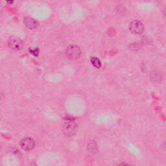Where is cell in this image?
Masks as SVG:
<instances>
[{
    "mask_svg": "<svg viewBox=\"0 0 166 166\" xmlns=\"http://www.w3.org/2000/svg\"><path fill=\"white\" fill-rule=\"evenodd\" d=\"M20 145L23 150L29 151H31L32 149H33V148L34 147L35 143L33 138H23L21 140Z\"/></svg>",
    "mask_w": 166,
    "mask_h": 166,
    "instance_id": "5",
    "label": "cell"
},
{
    "mask_svg": "<svg viewBox=\"0 0 166 166\" xmlns=\"http://www.w3.org/2000/svg\"><path fill=\"white\" fill-rule=\"evenodd\" d=\"M8 46L10 49L14 51H19L23 47V42L17 37H12L9 40Z\"/></svg>",
    "mask_w": 166,
    "mask_h": 166,
    "instance_id": "4",
    "label": "cell"
},
{
    "mask_svg": "<svg viewBox=\"0 0 166 166\" xmlns=\"http://www.w3.org/2000/svg\"><path fill=\"white\" fill-rule=\"evenodd\" d=\"M23 22H24L25 26L30 29H35L38 26L37 21L33 18H26Z\"/></svg>",
    "mask_w": 166,
    "mask_h": 166,
    "instance_id": "6",
    "label": "cell"
},
{
    "mask_svg": "<svg viewBox=\"0 0 166 166\" xmlns=\"http://www.w3.org/2000/svg\"><path fill=\"white\" fill-rule=\"evenodd\" d=\"M66 56L71 60H77L81 55V51L77 45H71L67 47L66 50Z\"/></svg>",
    "mask_w": 166,
    "mask_h": 166,
    "instance_id": "2",
    "label": "cell"
},
{
    "mask_svg": "<svg viewBox=\"0 0 166 166\" xmlns=\"http://www.w3.org/2000/svg\"><path fill=\"white\" fill-rule=\"evenodd\" d=\"M90 62L92 66L96 68H100L102 66L101 62L99 59L97 57H92L90 59Z\"/></svg>",
    "mask_w": 166,
    "mask_h": 166,
    "instance_id": "7",
    "label": "cell"
},
{
    "mask_svg": "<svg viewBox=\"0 0 166 166\" xmlns=\"http://www.w3.org/2000/svg\"><path fill=\"white\" fill-rule=\"evenodd\" d=\"M7 2L9 4H11V3H13V0H7Z\"/></svg>",
    "mask_w": 166,
    "mask_h": 166,
    "instance_id": "10",
    "label": "cell"
},
{
    "mask_svg": "<svg viewBox=\"0 0 166 166\" xmlns=\"http://www.w3.org/2000/svg\"><path fill=\"white\" fill-rule=\"evenodd\" d=\"M129 29L131 33L135 34H140L144 31V27L140 20H133L129 25Z\"/></svg>",
    "mask_w": 166,
    "mask_h": 166,
    "instance_id": "3",
    "label": "cell"
},
{
    "mask_svg": "<svg viewBox=\"0 0 166 166\" xmlns=\"http://www.w3.org/2000/svg\"><path fill=\"white\" fill-rule=\"evenodd\" d=\"M30 53H31L32 55H33L34 56H38L39 54V50L37 48H34V49H30Z\"/></svg>",
    "mask_w": 166,
    "mask_h": 166,
    "instance_id": "9",
    "label": "cell"
},
{
    "mask_svg": "<svg viewBox=\"0 0 166 166\" xmlns=\"http://www.w3.org/2000/svg\"><path fill=\"white\" fill-rule=\"evenodd\" d=\"M165 147H166V145H165Z\"/></svg>",
    "mask_w": 166,
    "mask_h": 166,
    "instance_id": "11",
    "label": "cell"
},
{
    "mask_svg": "<svg viewBox=\"0 0 166 166\" xmlns=\"http://www.w3.org/2000/svg\"><path fill=\"white\" fill-rule=\"evenodd\" d=\"M151 77L152 80H154V81L155 82H158L161 80V78H160V76L159 75V74L156 72H155V73H152Z\"/></svg>",
    "mask_w": 166,
    "mask_h": 166,
    "instance_id": "8",
    "label": "cell"
},
{
    "mask_svg": "<svg viewBox=\"0 0 166 166\" xmlns=\"http://www.w3.org/2000/svg\"><path fill=\"white\" fill-rule=\"evenodd\" d=\"M78 130V125L75 121L71 120H68L67 122L64 124L63 131L66 136H72L75 134Z\"/></svg>",
    "mask_w": 166,
    "mask_h": 166,
    "instance_id": "1",
    "label": "cell"
}]
</instances>
